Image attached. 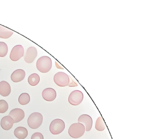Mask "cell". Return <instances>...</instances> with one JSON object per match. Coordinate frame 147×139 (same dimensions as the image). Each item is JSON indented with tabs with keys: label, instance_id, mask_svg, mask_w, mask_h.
I'll return each mask as SVG.
<instances>
[{
	"label": "cell",
	"instance_id": "obj_14",
	"mask_svg": "<svg viewBox=\"0 0 147 139\" xmlns=\"http://www.w3.org/2000/svg\"><path fill=\"white\" fill-rule=\"evenodd\" d=\"M11 87L9 83L5 81L0 82V95L2 96L7 97L11 92Z\"/></svg>",
	"mask_w": 147,
	"mask_h": 139
},
{
	"label": "cell",
	"instance_id": "obj_20",
	"mask_svg": "<svg viewBox=\"0 0 147 139\" xmlns=\"http://www.w3.org/2000/svg\"><path fill=\"white\" fill-rule=\"evenodd\" d=\"M8 52V46L4 42H0V57H4Z\"/></svg>",
	"mask_w": 147,
	"mask_h": 139
},
{
	"label": "cell",
	"instance_id": "obj_2",
	"mask_svg": "<svg viewBox=\"0 0 147 139\" xmlns=\"http://www.w3.org/2000/svg\"><path fill=\"white\" fill-rule=\"evenodd\" d=\"M85 130V127L83 124L79 122L76 123L71 124L69 127L68 134L73 138L77 139L84 135Z\"/></svg>",
	"mask_w": 147,
	"mask_h": 139
},
{
	"label": "cell",
	"instance_id": "obj_9",
	"mask_svg": "<svg viewBox=\"0 0 147 139\" xmlns=\"http://www.w3.org/2000/svg\"><path fill=\"white\" fill-rule=\"evenodd\" d=\"M78 122L84 124L85 129L86 131H89L92 129L93 121L92 117L88 115H82L78 118Z\"/></svg>",
	"mask_w": 147,
	"mask_h": 139
},
{
	"label": "cell",
	"instance_id": "obj_22",
	"mask_svg": "<svg viewBox=\"0 0 147 139\" xmlns=\"http://www.w3.org/2000/svg\"><path fill=\"white\" fill-rule=\"evenodd\" d=\"M31 139H44V136L41 133L36 132L32 135Z\"/></svg>",
	"mask_w": 147,
	"mask_h": 139
},
{
	"label": "cell",
	"instance_id": "obj_5",
	"mask_svg": "<svg viewBox=\"0 0 147 139\" xmlns=\"http://www.w3.org/2000/svg\"><path fill=\"white\" fill-rule=\"evenodd\" d=\"M54 80L56 84L60 87H64L69 85V77L67 74L63 72H59L55 74Z\"/></svg>",
	"mask_w": 147,
	"mask_h": 139
},
{
	"label": "cell",
	"instance_id": "obj_21",
	"mask_svg": "<svg viewBox=\"0 0 147 139\" xmlns=\"http://www.w3.org/2000/svg\"><path fill=\"white\" fill-rule=\"evenodd\" d=\"M8 109V104L5 100H0V113H4L7 111Z\"/></svg>",
	"mask_w": 147,
	"mask_h": 139
},
{
	"label": "cell",
	"instance_id": "obj_8",
	"mask_svg": "<svg viewBox=\"0 0 147 139\" xmlns=\"http://www.w3.org/2000/svg\"><path fill=\"white\" fill-rule=\"evenodd\" d=\"M9 116L12 118L14 123L19 122L25 117V112L20 108H14L12 110L9 114Z\"/></svg>",
	"mask_w": 147,
	"mask_h": 139
},
{
	"label": "cell",
	"instance_id": "obj_16",
	"mask_svg": "<svg viewBox=\"0 0 147 139\" xmlns=\"http://www.w3.org/2000/svg\"><path fill=\"white\" fill-rule=\"evenodd\" d=\"M13 32L5 27L0 26V38L2 39H8L13 34Z\"/></svg>",
	"mask_w": 147,
	"mask_h": 139
},
{
	"label": "cell",
	"instance_id": "obj_18",
	"mask_svg": "<svg viewBox=\"0 0 147 139\" xmlns=\"http://www.w3.org/2000/svg\"><path fill=\"white\" fill-rule=\"evenodd\" d=\"M18 100L20 104L21 105H26L30 102V98L28 93H22L19 97Z\"/></svg>",
	"mask_w": 147,
	"mask_h": 139
},
{
	"label": "cell",
	"instance_id": "obj_15",
	"mask_svg": "<svg viewBox=\"0 0 147 139\" xmlns=\"http://www.w3.org/2000/svg\"><path fill=\"white\" fill-rule=\"evenodd\" d=\"M28 130L24 127L16 128L14 131V135L19 139H24L28 136Z\"/></svg>",
	"mask_w": 147,
	"mask_h": 139
},
{
	"label": "cell",
	"instance_id": "obj_19",
	"mask_svg": "<svg viewBox=\"0 0 147 139\" xmlns=\"http://www.w3.org/2000/svg\"><path fill=\"white\" fill-rule=\"evenodd\" d=\"M95 128L98 131H103L105 129V121L102 117H99L96 120Z\"/></svg>",
	"mask_w": 147,
	"mask_h": 139
},
{
	"label": "cell",
	"instance_id": "obj_13",
	"mask_svg": "<svg viewBox=\"0 0 147 139\" xmlns=\"http://www.w3.org/2000/svg\"><path fill=\"white\" fill-rule=\"evenodd\" d=\"M14 121L10 116H6L1 119V127L5 130H8L11 129L13 126Z\"/></svg>",
	"mask_w": 147,
	"mask_h": 139
},
{
	"label": "cell",
	"instance_id": "obj_11",
	"mask_svg": "<svg viewBox=\"0 0 147 139\" xmlns=\"http://www.w3.org/2000/svg\"><path fill=\"white\" fill-rule=\"evenodd\" d=\"M42 96L43 98L46 101L52 102L56 98V92L52 88H46L43 91Z\"/></svg>",
	"mask_w": 147,
	"mask_h": 139
},
{
	"label": "cell",
	"instance_id": "obj_3",
	"mask_svg": "<svg viewBox=\"0 0 147 139\" xmlns=\"http://www.w3.org/2000/svg\"><path fill=\"white\" fill-rule=\"evenodd\" d=\"M43 122V116L38 112L31 114L27 120L28 125L33 129H36L40 127Z\"/></svg>",
	"mask_w": 147,
	"mask_h": 139
},
{
	"label": "cell",
	"instance_id": "obj_17",
	"mask_svg": "<svg viewBox=\"0 0 147 139\" xmlns=\"http://www.w3.org/2000/svg\"><path fill=\"white\" fill-rule=\"evenodd\" d=\"M29 83L32 86H35L38 84L40 81V77L37 73H33L29 76L28 79Z\"/></svg>",
	"mask_w": 147,
	"mask_h": 139
},
{
	"label": "cell",
	"instance_id": "obj_10",
	"mask_svg": "<svg viewBox=\"0 0 147 139\" xmlns=\"http://www.w3.org/2000/svg\"><path fill=\"white\" fill-rule=\"evenodd\" d=\"M37 50L36 47H29L24 57L25 61L28 64L32 63L37 56Z\"/></svg>",
	"mask_w": 147,
	"mask_h": 139
},
{
	"label": "cell",
	"instance_id": "obj_4",
	"mask_svg": "<svg viewBox=\"0 0 147 139\" xmlns=\"http://www.w3.org/2000/svg\"><path fill=\"white\" fill-rule=\"evenodd\" d=\"M65 127V123L62 120L56 119L53 120L51 123L49 130L51 134L54 135H57L62 133Z\"/></svg>",
	"mask_w": 147,
	"mask_h": 139
},
{
	"label": "cell",
	"instance_id": "obj_1",
	"mask_svg": "<svg viewBox=\"0 0 147 139\" xmlns=\"http://www.w3.org/2000/svg\"><path fill=\"white\" fill-rule=\"evenodd\" d=\"M36 67L38 70L42 73L49 72L52 67V60L48 56L41 57L37 61Z\"/></svg>",
	"mask_w": 147,
	"mask_h": 139
},
{
	"label": "cell",
	"instance_id": "obj_7",
	"mask_svg": "<svg viewBox=\"0 0 147 139\" xmlns=\"http://www.w3.org/2000/svg\"><path fill=\"white\" fill-rule=\"evenodd\" d=\"M24 48L21 45H17L12 49L10 53V58L11 60L13 61L19 60L22 57L24 56Z\"/></svg>",
	"mask_w": 147,
	"mask_h": 139
},
{
	"label": "cell",
	"instance_id": "obj_6",
	"mask_svg": "<svg viewBox=\"0 0 147 139\" xmlns=\"http://www.w3.org/2000/svg\"><path fill=\"white\" fill-rule=\"evenodd\" d=\"M83 99V94L80 90H74L71 92L68 98V102L73 105H79Z\"/></svg>",
	"mask_w": 147,
	"mask_h": 139
},
{
	"label": "cell",
	"instance_id": "obj_12",
	"mask_svg": "<svg viewBox=\"0 0 147 139\" xmlns=\"http://www.w3.org/2000/svg\"><path fill=\"white\" fill-rule=\"evenodd\" d=\"M26 76V73L22 69H18L14 71L11 75L12 81L15 83H18L22 81Z\"/></svg>",
	"mask_w": 147,
	"mask_h": 139
}]
</instances>
